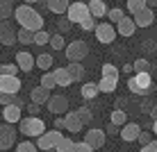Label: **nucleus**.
<instances>
[{"mask_svg":"<svg viewBox=\"0 0 157 152\" xmlns=\"http://www.w3.org/2000/svg\"><path fill=\"white\" fill-rule=\"evenodd\" d=\"M12 14H14L16 23H18L23 30H30V32L43 30V16L36 12L32 5H18V7H14Z\"/></svg>","mask_w":157,"mask_h":152,"instance_id":"nucleus-1","label":"nucleus"},{"mask_svg":"<svg viewBox=\"0 0 157 152\" xmlns=\"http://www.w3.org/2000/svg\"><path fill=\"white\" fill-rule=\"evenodd\" d=\"M16 132L25 134V136H30V139H36V136H41V134L46 132V123H43L41 118H36V116L21 118V120H18V129H16Z\"/></svg>","mask_w":157,"mask_h":152,"instance_id":"nucleus-2","label":"nucleus"},{"mask_svg":"<svg viewBox=\"0 0 157 152\" xmlns=\"http://www.w3.org/2000/svg\"><path fill=\"white\" fill-rule=\"evenodd\" d=\"M150 86H153V77H150V73H134L132 77L128 80V89L132 91V93H139L141 95L144 91H148Z\"/></svg>","mask_w":157,"mask_h":152,"instance_id":"nucleus-3","label":"nucleus"},{"mask_svg":"<svg viewBox=\"0 0 157 152\" xmlns=\"http://www.w3.org/2000/svg\"><path fill=\"white\" fill-rule=\"evenodd\" d=\"M64 52H66L68 61H82L89 55V48H86L84 41H71L68 46H64Z\"/></svg>","mask_w":157,"mask_h":152,"instance_id":"nucleus-4","label":"nucleus"},{"mask_svg":"<svg viewBox=\"0 0 157 152\" xmlns=\"http://www.w3.org/2000/svg\"><path fill=\"white\" fill-rule=\"evenodd\" d=\"M64 134L57 132V129H50V132H43L41 136H36V150H55V145L59 143V139H62Z\"/></svg>","mask_w":157,"mask_h":152,"instance_id":"nucleus-5","label":"nucleus"},{"mask_svg":"<svg viewBox=\"0 0 157 152\" xmlns=\"http://www.w3.org/2000/svg\"><path fill=\"white\" fill-rule=\"evenodd\" d=\"M94 32H96V39H98L102 46H109V43H114V39H116V30H114L112 23H96Z\"/></svg>","mask_w":157,"mask_h":152,"instance_id":"nucleus-6","label":"nucleus"},{"mask_svg":"<svg viewBox=\"0 0 157 152\" xmlns=\"http://www.w3.org/2000/svg\"><path fill=\"white\" fill-rule=\"evenodd\" d=\"M66 14H68V23H82V20L89 16V9H86V2H68L66 7Z\"/></svg>","mask_w":157,"mask_h":152,"instance_id":"nucleus-7","label":"nucleus"},{"mask_svg":"<svg viewBox=\"0 0 157 152\" xmlns=\"http://www.w3.org/2000/svg\"><path fill=\"white\" fill-rule=\"evenodd\" d=\"M21 77L18 75H0V93H9L16 95L21 91Z\"/></svg>","mask_w":157,"mask_h":152,"instance_id":"nucleus-8","label":"nucleus"},{"mask_svg":"<svg viewBox=\"0 0 157 152\" xmlns=\"http://www.w3.org/2000/svg\"><path fill=\"white\" fill-rule=\"evenodd\" d=\"M16 129H14V125H9V123H5V125H0V150H9V148H14V143H16Z\"/></svg>","mask_w":157,"mask_h":152,"instance_id":"nucleus-9","label":"nucleus"},{"mask_svg":"<svg viewBox=\"0 0 157 152\" xmlns=\"http://www.w3.org/2000/svg\"><path fill=\"white\" fill-rule=\"evenodd\" d=\"M0 43L2 46H14L16 43V28L9 18H0Z\"/></svg>","mask_w":157,"mask_h":152,"instance_id":"nucleus-10","label":"nucleus"},{"mask_svg":"<svg viewBox=\"0 0 157 152\" xmlns=\"http://www.w3.org/2000/svg\"><path fill=\"white\" fill-rule=\"evenodd\" d=\"M134 16V25L137 28H150V25L155 23V9H150V7H144V9H139L137 14H132Z\"/></svg>","mask_w":157,"mask_h":152,"instance_id":"nucleus-11","label":"nucleus"},{"mask_svg":"<svg viewBox=\"0 0 157 152\" xmlns=\"http://www.w3.org/2000/svg\"><path fill=\"white\" fill-rule=\"evenodd\" d=\"M46 105H48V109H50V113L62 116V113L68 111V98L66 95H50Z\"/></svg>","mask_w":157,"mask_h":152,"instance_id":"nucleus-12","label":"nucleus"},{"mask_svg":"<svg viewBox=\"0 0 157 152\" xmlns=\"http://www.w3.org/2000/svg\"><path fill=\"white\" fill-rule=\"evenodd\" d=\"M139 132H141V127H139L137 123H125V125L118 127V136L125 141V143H134L137 136H139Z\"/></svg>","mask_w":157,"mask_h":152,"instance_id":"nucleus-13","label":"nucleus"},{"mask_svg":"<svg viewBox=\"0 0 157 152\" xmlns=\"http://www.w3.org/2000/svg\"><path fill=\"white\" fill-rule=\"evenodd\" d=\"M105 139H107L105 129H89L86 136H84V143H89L94 150H100L102 145H105Z\"/></svg>","mask_w":157,"mask_h":152,"instance_id":"nucleus-14","label":"nucleus"},{"mask_svg":"<svg viewBox=\"0 0 157 152\" xmlns=\"http://www.w3.org/2000/svg\"><path fill=\"white\" fill-rule=\"evenodd\" d=\"M114 30H116V34H121V36H132L134 32H137V25H134V20L130 18V16H123L114 25Z\"/></svg>","mask_w":157,"mask_h":152,"instance_id":"nucleus-15","label":"nucleus"},{"mask_svg":"<svg viewBox=\"0 0 157 152\" xmlns=\"http://www.w3.org/2000/svg\"><path fill=\"white\" fill-rule=\"evenodd\" d=\"M86 9H89V16L91 18H102V16H107V5L105 0H89L86 2Z\"/></svg>","mask_w":157,"mask_h":152,"instance_id":"nucleus-16","label":"nucleus"},{"mask_svg":"<svg viewBox=\"0 0 157 152\" xmlns=\"http://www.w3.org/2000/svg\"><path fill=\"white\" fill-rule=\"evenodd\" d=\"M82 127L84 125L80 123V118L75 116V111H66V116H64V129H68L71 134H80Z\"/></svg>","mask_w":157,"mask_h":152,"instance_id":"nucleus-17","label":"nucleus"},{"mask_svg":"<svg viewBox=\"0 0 157 152\" xmlns=\"http://www.w3.org/2000/svg\"><path fill=\"white\" fill-rule=\"evenodd\" d=\"M16 66H18V70H23V73H30L32 68H34V57L30 55V52H25V50H21L18 55H16Z\"/></svg>","mask_w":157,"mask_h":152,"instance_id":"nucleus-18","label":"nucleus"},{"mask_svg":"<svg viewBox=\"0 0 157 152\" xmlns=\"http://www.w3.org/2000/svg\"><path fill=\"white\" fill-rule=\"evenodd\" d=\"M68 73V77H71V82H82L84 80V68L80 61H68V66H64Z\"/></svg>","mask_w":157,"mask_h":152,"instance_id":"nucleus-19","label":"nucleus"},{"mask_svg":"<svg viewBox=\"0 0 157 152\" xmlns=\"http://www.w3.org/2000/svg\"><path fill=\"white\" fill-rule=\"evenodd\" d=\"M21 113H23V109H18V107H14V105H7L2 109V118H5V123H9V125H16L21 120Z\"/></svg>","mask_w":157,"mask_h":152,"instance_id":"nucleus-20","label":"nucleus"},{"mask_svg":"<svg viewBox=\"0 0 157 152\" xmlns=\"http://www.w3.org/2000/svg\"><path fill=\"white\" fill-rule=\"evenodd\" d=\"M48 98H50V91L48 89H43V86H36V89H32L30 91V102H34V105H46L48 102Z\"/></svg>","mask_w":157,"mask_h":152,"instance_id":"nucleus-21","label":"nucleus"},{"mask_svg":"<svg viewBox=\"0 0 157 152\" xmlns=\"http://www.w3.org/2000/svg\"><path fill=\"white\" fill-rule=\"evenodd\" d=\"M52 77H55V86H64V89H66V86H71V84H73L64 66H62V68H55V70H52Z\"/></svg>","mask_w":157,"mask_h":152,"instance_id":"nucleus-22","label":"nucleus"},{"mask_svg":"<svg viewBox=\"0 0 157 152\" xmlns=\"http://www.w3.org/2000/svg\"><path fill=\"white\" fill-rule=\"evenodd\" d=\"M68 0H46V9L52 14H66Z\"/></svg>","mask_w":157,"mask_h":152,"instance_id":"nucleus-23","label":"nucleus"},{"mask_svg":"<svg viewBox=\"0 0 157 152\" xmlns=\"http://www.w3.org/2000/svg\"><path fill=\"white\" fill-rule=\"evenodd\" d=\"M96 86H98V91H102V93H114L116 86H118V80H114V77H100V82Z\"/></svg>","mask_w":157,"mask_h":152,"instance_id":"nucleus-24","label":"nucleus"},{"mask_svg":"<svg viewBox=\"0 0 157 152\" xmlns=\"http://www.w3.org/2000/svg\"><path fill=\"white\" fill-rule=\"evenodd\" d=\"M52 64H55V57H52V55H48V52H43V55L34 57V66H39L41 70H50Z\"/></svg>","mask_w":157,"mask_h":152,"instance_id":"nucleus-25","label":"nucleus"},{"mask_svg":"<svg viewBox=\"0 0 157 152\" xmlns=\"http://www.w3.org/2000/svg\"><path fill=\"white\" fill-rule=\"evenodd\" d=\"M98 93L100 91H98V86H96L94 82H86V84H82V89H80V95H82L84 100H94Z\"/></svg>","mask_w":157,"mask_h":152,"instance_id":"nucleus-26","label":"nucleus"},{"mask_svg":"<svg viewBox=\"0 0 157 152\" xmlns=\"http://www.w3.org/2000/svg\"><path fill=\"white\" fill-rule=\"evenodd\" d=\"M55 152H75V141H71L68 136H62L59 143L55 145Z\"/></svg>","mask_w":157,"mask_h":152,"instance_id":"nucleus-27","label":"nucleus"},{"mask_svg":"<svg viewBox=\"0 0 157 152\" xmlns=\"http://www.w3.org/2000/svg\"><path fill=\"white\" fill-rule=\"evenodd\" d=\"M112 125H116V127H121V125H125L128 123V111L125 109H114L112 111Z\"/></svg>","mask_w":157,"mask_h":152,"instance_id":"nucleus-28","label":"nucleus"},{"mask_svg":"<svg viewBox=\"0 0 157 152\" xmlns=\"http://www.w3.org/2000/svg\"><path fill=\"white\" fill-rule=\"evenodd\" d=\"M118 75H121V70H118L114 64H102L100 77H114V80H118Z\"/></svg>","mask_w":157,"mask_h":152,"instance_id":"nucleus-29","label":"nucleus"},{"mask_svg":"<svg viewBox=\"0 0 157 152\" xmlns=\"http://www.w3.org/2000/svg\"><path fill=\"white\" fill-rule=\"evenodd\" d=\"M32 34H34V32L18 28V30H16V43H23V46H30V43H32Z\"/></svg>","mask_w":157,"mask_h":152,"instance_id":"nucleus-30","label":"nucleus"},{"mask_svg":"<svg viewBox=\"0 0 157 152\" xmlns=\"http://www.w3.org/2000/svg\"><path fill=\"white\" fill-rule=\"evenodd\" d=\"M48 39H50V34H48L46 30H39L32 34V43L34 46H48Z\"/></svg>","mask_w":157,"mask_h":152,"instance_id":"nucleus-31","label":"nucleus"},{"mask_svg":"<svg viewBox=\"0 0 157 152\" xmlns=\"http://www.w3.org/2000/svg\"><path fill=\"white\" fill-rule=\"evenodd\" d=\"M48 43H50V48L52 50H64V46H66V41H64V36L59 34H50V39H48Z\"/></svg>","mask_w":157,"mask_h":152,"instance_id":"nucleus-32","label":"nucleus"},{"mask_svg":"<svg viewBox=\"0 0 157 152\" xmlns=\"http://www.w3.org/2000/svg\"><path fill=\"white\" fill-rule=\"evenodd\" d=\"M75 116L80 118V123L86 125V123H91V118H94V113H91L89 107H80V109H75Z\"/></svg>","mask_w":157,"mask_h":152,"instance_id":"nucleus-33","label":"nucleus"},{"mask_svg":"<svg viewBox=\"0 0 157 152\" xmlns=\"http://www.w3.org/2000/svg\"><path fill=\"white\" fill-rule=\"evenodd\" d=\"M39 86H43V89H48V91L55 89V77H52V70H46V73L41 75V84H39Z\"/></svg>","mask_w":157,"mask_h":152,"instance_id":"nucleus-34","label":"nucleus"},{"mask_svg":"<svg viewBox=\"0 0 157 152\" xmlns=\"http://www.w3.org/2000/svg\"><path fill=\"white\" fill-rule=\"evenodd\" d=\"M132 70L134 73H150V64H148V59H134V64H132Z\"/></svg>","mask_w":157,"mask_h":152,"instance_id":"nucleus-35","label":"nucleus"},{"mask_svg":"<svg viewBox=\"0 0 157 152\" xmlns=\"http://www.w3.org/2000/svg\"><path fill=\"white\" fill-rule=\"evenodd\" d=\"M123 16H125V14H123V9H118V7H114V9H107V18H109V23H112V25H116L118 20L123 18Z\"/></svg>","mask_w":157,"mask_h":152,"instance_id":"nucleus-36","label":"nucleus"},{"mask_svg":"<svg viewBox=\"0 0 157 152\" xmlns=\"http://www.w3.org/2000/svg\"><path fill=\"white\" fill-rule=\"evenodd\" d=\"M144 7H146L144 0H128V2H125V9H128L130 14H137L139 9H144Z\"/></svg>","mask_w":157,"mask_h":152,"instance_id":"nucleus-37","label":"nucleus"},{"mask_svg":"<svg viewBox=\"0 0 157 152\" xmlns=\"http://www.w3.org/2000/svg\"><path fill=\"white\" fill-rule=\"evenodd\" d=\"M12 12H14V5L7 0H0V18H9Z\"/></svg>","mask_w":157,"mask_h":152,"instance_id":"nucleus-38","label":"nucleus"},{"mask_svg":"<svg viewBox=\"0 0 157 152\" xmlns=\"http://www.w3.org/2000/svg\"><path fill=\"white\" fill-rule=\"evenodd\" d=\"M16 152H39V150H36V145L32 141H23V143L16 145Z\"/></svg>","mask_w":157,"mask_h":152,"instance_id":"nucleus-39","label":"nucleus"},{"mask_svg":"<svg viewBox=\"0 0 157 152\" xmlns=\"http://www.w3.org/2000/svg\"><path fill=\"white\" fill-rule=\"evenodd\" d=\"M137 141H139L141 145H146V143H153L155 136H153V132H144V129H141V132H139V136H137Z\"/></svg>","mask_w":157,"mask_h":152,"instance_id":"nucleus-40","label":"nucleus"},{"mask_svg":"<svg viewBox=\"0 0 157 152\" xmlns=\"http://www.w3.org/2000/svg\"><path fill=\"white\" fill-rule=\"evenodd\" d=\"M80 28H82L84 32H91L96 28V18H91V16H86V18L82 20V23H80Z\"/></svg>","mask_w":157,"mask_h":152,"instance_id":"nucleus-41","label":"nucleus"},{"mask_svg":"<svg viewBox=\"0 0 157 152\" xmlns=\"http://www.w3.org/2000/svg\"><path fill=\"white\" fill-rule=\"evenodd\" d=\"M75 152H94V148L84 141H80V143H75Z\"/></svg>","mask_w":157,"mask_h":152,"instance_id":"nucleus-42","label":"nucleus"},{"mask_svg":"<svg viewBox=\"0 0 157 152\" xmlns=\"http://www.w3.org/2000/svg\"><path fill=\"white\" fill-rule=\"evenodd\" d=\"M57 28H59V34H62V32H66L68 28H71V23H68V18H59V20H57Z\"/></svg>","mask_w":157,"mask_h":152,"instance_id":"nucleus-43","label":"nucleus"},{"mask_svg":"<svg viewBox=\"0 0 157 152\" xmlns=\"http://www.w3.org/2000/svg\"><path fill=\"white\" fill-rule=\"evenodd\" d=\"M12 102H14V95H9V93H0V105H2V107L12 105Z\"/></svg>","mask_w":157,"mask_h":152,"instance_id":"nucleus-44","label":"nucleus"},{"mask_svg":"<svg viewBox=\"0 0 157 152\" xmlns=\"http://www.w3.org/2000/svg\"><path fill=\"white\" fill-rule=\"evenodd\" d=\"M139 152H157V143H155V141H153V143H146V145H141Z\"/></svg>","mask_w":157,"mask_h":152,"instance_id":"nucleus-45","label":"nucleus"},{"mask_svg":"<svg viewBox=\"0 0 157 152\" xmlns=\"http://www.w3.org/2000/svg\"><path fill=\"white\" fill-rule=\"evenodd\" d=\"M28 113H30V116H36V113H39V105L30 102V105H28Z\"/></svg>","mask_w":157,"mask_h":152,"instance_id":"nucleus-46","label":"nucleus"},{"mask_svg":"<svg viewBox=\"0 0 157 152\" xmlns=\"http://www.w3.org/2000/svg\"><path fill=\"white\" fill-rule=\"evenodd\" d=\"M12 105H14V107H18V109H23L25 100H23V98H21V95H14V102H12Z\"/></svg>","mask_w":157,"mask_h":152,"instance_id":"nucleus-47","label":"nucleus"},{"mask_svg":"<svg viewBox=\"0 0 157 152\" xmlns=\"http://www.w3.org/2000/svg\"><path fill=\"white\" fill-rule=\"evenodd\" d=\"M55 129H57V132H62V129H64V118H62V116H57V120H55Z\"/></svg>","mask_w":157,"mask_h":152,"instance_id":"nucleus-48","label":"nucleus"},{"mask_svg":"<svg viewBox=\"0 0 157 152\" xmlns=\"http://www.w3.org/2000/svg\"><path fill=\"white\" fill-rule=\"evenodd\" d=\"M105 134H118V127L109 123V125H107V132H105Z\"/></svg>","mask_w":157,"mask_h":152,"instance_id":"nucleus-49","label":"nucleus"},{"mask_svg":"<svg viewBox=\"0 0 157 152\" xmlns=\"http://www.w3.org/2000/svg\"><path fill=\"white\" fill-rule=\"evenodd\" d=\"M144 2H146V7H150V9H153L155 5H157V0H144Z\"/></svg>","mask_w":157,"mask_h":152,"instance_id":"nucleus-50","label":"nucleus"},{"mask_svg":"<svg viewBox=\"0 0 157 152\" xmlns=\"http://www.w3.org/2000/svg\"><path fill=\"white\" fill-rule=\"evenodd\" d=\"M123 73H132V64H125V66H123Z\"/></svg>","mask_w":157,"mask_h":152,"instance_id":"nucleus-51","label":"nucleus"},{"mask_svg":"<svg viewBox=\"0 0 157 152\" xmlns=\"http://www.w3.org/2000/svg\"><path fill=\"white\" fill-rule=\"evenodd\" d=\"M39 0H23V5H36Z\"/></svg>","mask_w":157,"mask_h":152,"instance_id":"nucleus-52","label":"nucleus"},{"mask_svg":"<svg viewBox=\"0 0 157 152\" xmlns=\"http://www.w3.org/2000/svg\"><path fill=\"white\" fill-rule=\"evenodd\" d=\"M7 2H12V5H16V0H7Z\"/></svg>","mask_w":157,"mask_h":152,"instance_id":"nucleus-53","label":"nucleus"},{"mask_svg":"<svg viewBox=\"0 0 157 152\" xmlns=\"http://www.w3.org/2000/svg\"><path fill=\"white\" fill-rule=\"evenodd\" d=\"M43 152H55V150H43Z\"/></svg>","mask_w":157,"mask_h":152,"instance_id":"nucleus-54","label":"nucleus"},{"mask_svg":"<svg viewBox=\"0 0 157 152\" xmlns=\"http://www.w3.org/2000/svg\"><path fill=\"white\" fill-rule=\"evenodd\" d=\"M0 152H2V150H0Z\"/></svg>","mask_w":157,"mask_h":152,"instance_id":"nucleus-55","label":"nucleus"}]
</instances>
